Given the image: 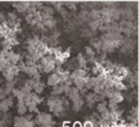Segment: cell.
<instances>
[{
  "mask_svg": "<svg viewBox=\"0 0 139 127\" xmlns=\"http://www.w3.org/2000/svg\"><path fill=\"white\" fill-rule=\"evenodd\" d=\"M11 106H12V100L5 99L1 103H0V111H7Z\"/></svg>",
  "mask_w": 139,
  "mask_h": 127,
  "instance_id": "2",
  "label": "cell"
},
{
  "mask_svg": "<svg viewBox=\"0 0 139 127\" xmlns=\"http://www.w3.org/2000/svg\"><path fill=\"white\" fill-rule=\"evenodd\" d=\"M115 88L118 89V90H123V89H125V86H124L123 84H121V83H116V84H115Z\"/></svg>",
  "mask_w": 139,
  "mask_h": 127,
  "instance_id": "9",
  "label": "cell"
},
{
  "mask_svg": "<svg viewBox=\"0 0 139 127\" xmlns=\"http://www.w3.org/2000/svg\"><path fill=\"white\" fill-rule=\"evenodd\" d=\"M62 92H64V85L56 86V87H54L53 95H60V93H62Z\"/></svg>",
  "mask_w": 139,
  "mask_h": 127,
  "instance_id": "6",
  "label": "cell"
},
{
  "mask_svg": "<svg viewBox=\"0 0 139 127\" xmlns=\"http://www.w3.org/2000/svg\"><path fill=\"white\" fill-rule=\"evenodd\" d=\"M60 82H61V78H60L59 74H52L48 79V84L51 86H57Z\"/></svg>",
  "mask_w": 139,
  "mask_h": 127,
  "instance_id": "1",
  "label": "cell"
},
{
  "mask_svg": "<svg viewBox=\"0 0 139 127\" xmlns=\"http://www.w3.org/2000/svg\"><path fill=\"white\" fill-rule=\"evenodd\" d=\"M33 87H34L35 91H36V92H37V93H39V92H41V91H42V90H43V85H42V84H41V83H40L39 81H38L37 83H36V84H35L34 86H33Z\"/></svg>",
  "mask_w": 139,
  "mask_h": 127,
  "instance_id": "5",
  "label": "cell"
},
{
  "mask_svg": "<svg viewBox=\"0 0 139 127\" xmlns=\"http://www.w3.org/2000/svg\"><path fill=\"white\" fill-rule=\"evenodd\" d=\"M86 53L88 54V56H90V57H94V54H95V52H94V50L90 48V47H86Z\"/></svg>",
  "mask_w": 139,
  "mask_h": 127,
  "instance_id": "8",
  "label": "cell"
},
{
  "mask_svg": "<svg viewBox=\"0 0 139 127\" xmlns=\"http://www.w3.org/2000/svg\"><path fill=\"white\" fill-rule=\"evenodd\" d=\"M83 104H84V101L79 98V99L74 101V106H73V109H74L75 111H78V110H80V108L83 107Z\"/></svg>",
  "mask_w": 139,
  "mask_h": 127,
  "instance_id": "4",
  "label": "cell"
},
{
  "mask_svg": "<svg viewBox=\"0 0 139 127\" xmlns=\"http://www.w3.org/2000/svg\"><path fill=\"white\" fill-rule=\"evenodd\" d=\"M112 127H118V126H115V125H114V126H112Z\"/></svg>",
  "mask_w": 139,
  "mask_h": 127,
  "instance_id": "12",
  "label": "cell"
},
{
  "mask_svg": "<svg viewBox=\"0 0 139 127\" xmlns=\"http://www.w3.org/2000/svg\"><path fill=\"white\" fill-rule=\"evenodd\" d=\"M101 42L100 41H95V43H94V47H95V48H96L97 50H99L100 48H101Z\"/></svg>",
  "mask_w": 139,
  "mask_h": 127,
  "instance_id": "10",
  "label": "cell"
},
{
  "mask_svg": "<svg viewBox=\"0 0 139 127\" xmlns=\"http://www.w3.org/2000/svg\"><path fill=\"white\" fill-rule=\"evenodd\" d=\"M98 111L101 112V113H104L105 111H107V108H105V103H100V104H98Z\"/></svg>",
  "mask_w": 139,
  "mask_h": 127,
  "instance_id": "7",
  "label": "cell"
},
{
  "mask_svg": "<svg viewBox=\"0 0 139 127\" xmlns=\"http://www.w3.org/2000/svg\"><path fill=\"white\" fill-rule=\"evenodd\" d=\"M26 110H27V108L24 104L23 101H19V104H17V112H19L20 114H24V113H26Z\"/></svg>",
  "mask_w": 139,
  "mask_h": 127,
  "instance_id": "3",
  "label": "cell"
},
{
  "mask_svg": "<svg viewBox=\"0 0 139 127\" xmlns=\"http://www.w3.org/2000/svg\"><path fill=\"white\" fill-rule=\"evenodd\" d=\"M84 127H92V124H91V123H89V122H88V123L86 122V124H85V126H84Z\"/></svg>",
  "mask_w": 139,
  "mask_h": 127,
  "instance_id": "11",
  "label": "cell"
}]
</instances>
